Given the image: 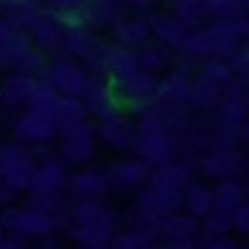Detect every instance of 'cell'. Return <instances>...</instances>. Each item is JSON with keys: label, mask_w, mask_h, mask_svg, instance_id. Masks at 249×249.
Wrapping results in <instances>:
<instances>
[{"label": "cell", "mask_w": 249, "mask_h": 249, "mask_svg": "<svg viewBox=\"0 0 249 249\" xmlns=\"http://www.w3.org/2000/svg\"><path fill=\"white\" fill-rule=\"evenodd\" d=\"M205 246L210 249H234L237 246L235 239L227 235H218V237H206Z\"/></svg>", "instance_id": "obj_49"}, {"label": "cell", "mask_w": 249, "mask_h": 249, "mask_svg": "<svg viewBox=\"0 0 249 249\" xmlns=\"http://www.w3.org/2000/svg\"><path fill=\"white\" fill-rule=\"evenodd\" d=\"M16 122V112L11 108H5V107L0 105V134L2 132L12 131Z\"/></svg>", "instance_id": "obj_51"}, {"label": "cell", "mask_w": 249, "mask_h": 249, "mask_svg": "<svg viewBox=\"0 0 249 249\" xmlns=\"http://www.w3.org/2000/svg\"><path fill=\"white\" fill-rule=\"evenodd\" d=\"M26 246V237L18 232H5L0 235V249H22Z\"/></svg>", "instance_id": "obj_47"}, {"label": "cell", "mask_w": 249, "mask_h": 249, "mask_svg": "<svg viewBox=\"0 0 249 249\" xmlns=\"http://www.w3.org/2000/svg\"><path fill=\"white\" fill-rule=\"evenodd\" d=\"M224 100V86H220L215 79L205 72L191 77L189 105L201 112H212L220 107Z\"/></svg>", "instance_id": "obj_23"}, {"label": "cell", "mask_w": 249, "mask_h": 249, "mask_svg": "<svg viewBox=\"0 0 249 249\" xmlns=\"http://www.w3.org/2000/svg\"><path fill=\"white\" fill-rule=\"evenodd\" d=\"M103 47L105 43L86 24L66 30L62 38V48L66 55L79 60L81 64H85L89 71H95V72L100 71Z\"/></svg>", "instance_id": "obj_9"}, {"label": "cell", "mask_w": 249, "mask_h": 249, "mask_svg": "<svg viewBox=\"0 0 249 249\" xmlns=\"http://www.w3.org/2000/svg\"><path fill=\"white\" fill-rule=\"evenodd\" d=\"M136 69H140V55L138 48L125 47L117 41L105 43L102 52V62H100V72L112 83L124 79Z\"/></svg>", "instance_id": "obj_14"}, {"label": "cell", "mask_w": 249, "mask_h": 249, "mask_svg": "<svg viewBox=\"0 0 249 249\" xmlns=\"http://www.w3.org/2000/svg\"><path fill=\"white\" fill-rule=\"evenodd\" d=\"M208 16L215 18L216 21H227L235 19L244 14L239 0H205Z\"/></svg>", "instance_id": "obj_43"}, {"label": "cell", "mask_w": 249, "mask_h": 249, "mask_svg": "<svg viewBox=\"0 0 249 249\" xmlns=\"http://www.w3.org/2000/svg\"><path fill=\"white\" fill-rule=\"evenodd\" d=\"M170 48L163 47L158 41H148L141 48H138L140 55V67L144 71H150L153 74H158L170 64Z\"/></svg>", "instance_id": "obj_35"}, {"label": "cell", "mask_w": 249, "mask_h": 249, "mask_svg": "<svg viewBox=\"0 0 249 249\" xmlns=\"http://www.w3.org/2000/svg\"><path fill=\"white\" fill-rule=\"evenodd\" d=\"M72 224H102L110 229L117 225V215L107 205L100 201V198L79 199L71 212Z\"/></svg>", "instance_id": "obj_28"}, {"label": "cell", "mask_w": 249, "mask_h": 249, "mask_svg": "<svg viewBox=\"0 0 249 249\" xmlns=\"http://www.w3.org/2000/svg\"><path fill=\"white\" fill-rule=\"evenodd\" d=\"M59 132V124L53 112L26 107L21 114L16 117L12 134L14 140L21 144L35 148L48 144Z\"/></svg>", "instance_id": "obj_5"}, {"label": "cell", "mask_w": 249, "mask_h": 249, "mask_svg": "<svg viewBox=\"0 0 249 249\" xmlns=\"http://www.w3.org/2000/svg\"><path fill=\"white\" fill-rule=\"evenodd\" d=\"M110 35H112L114 41L131 48H141L153 36L150 19L141 18V16L140 18L121 19L117 24H114L110 28Z\"/></svg>", "instance_id": "obj_25"}, {"label": "cell", "mask_w": 249, "mask_h": 249, "mask_svg": "<svg viewBox=\"0 0 249 249\" xmlns=\"http://www.w3.org/2000/svg\"><path fill=\"white\" fill-rule=\"evenodd\" d=\"M4 146H5V143L2 141V138H0V155H2V151H4Z\"/></svg>", "instance_id": "obj_56"}, {"label": "cell", "mask_w": 249, "mask_h": 249, "mask_svg": "<svg viewBox=\"0 0 249 249\" xmlns=\"http://www.w3.org/2000/svg\"><path fill=\"white\" fill-rule=\"evenodd\" d=\"M132 148L148 167H157L176 158L179 141L176 132L170 131L157 115L150 114L140 117L136 124Z\"/></svg>", "instance_id": "obj_2"}, {"label": "cell", "mask_w": 249, "mask_h": 249, "mask_svg": "<svg viewBox=\"0 0 249 249\" xmlns=\"http://www.w3.org/2000/svg\"><path fill=\"white\" fill-rule=\"evenodd\" d=\"M249 117V89L242 81H232L218 107V119L227 127H239Z\"/></svg>", "instance_id": "obj_16"}, {"label": "cell", "mask_w": 249, "mask_h": 249, "mask_svg": "<svg viewBox=\"0 0 249 249\" xmlns=\"http://www.w3.org/2000/svg\"><path fill=\"white\" fill-rule=\"evenodd\" d=\"M67 169L62 158L52 155L40 158L35 167L28 193H59L67 184Z\"/></svg>", "instance_id": "obj_15"}, {"label": "cell", "mask_w": 249, "mask_h": 249, "mask_svg": "<svg viewBox=\"0 0 249 249\" xmlns=\"http://www.w3.org/2000/svg\"><path fill=\"white\" fill-rule=\"evenodd\" d=\"M83 102L88 114L93 115L96 121H103L121 114L122 98L115 85L107 77L91 76L88 89L83 95Z\"/></svg>", "instance_id": "obj_12"}, {"label": "cell", "mask_w": 249, "mask_h": 249, "mask_svg": "<svg viewBox=\"0 0 249 249\" xmlns=\"http://www.w3.org/2000/svg\"><path fill=\"white\" fill-rule=\"evenodd\" d=\"M4 234V229H2V225H0V235Z\"/></svg>", "instance_id": "obj_57"}, {"label": "cell", "mask_w": 249, "mask_h": 249, "mask_svg": "<svg viewBox=\"0 0 249 249\" xmlns=\"http://www.w3.org/2000/svg\"><path fill=\"white\" fill-rule=\"evenodd\" d=\"M21 191H18L16 187H12L11 184L0 180V210L14 206V203L18 201Z\"/></svg>", "instance_id": "obj_46"}, {"label": "cell", "mask_w": 249, "mask_h": 249, "mask_svg": "<svg viewBox=\"0 0 249 249\" xmlns=\"http://www.w3.org/2000/svg\"><path fill=\"white\" fill-rule=\"evenodd\" d=\"M231 64L234 67L235 74L246 79H249V47L248 48H241V50H235V53L231 57Z\"/></svg>", "instance_id": "obj_44"}, {"label": "cell", "mask_w": 249, "mask_h": 249, "mask_svg": "<svg viewBox=\"0 0 249 249\" xmlns=\"http://www.w3.org/2000/svg\"><path fill=\"white\" fill-rule=\"evenodd\" d=\"M88 115V110L83 102V96L76 95H60L57 108H55V117L57 124H67V122L83 121Z\"/></svg>", "instance_id": "obj_37"}, {"label": "cell", "mask_w": 249, "mask_h": 249, "mask_svg": "<svg viewBox=\"0 0 249 249\" xmlns=\"http://www.w3.org/2000/svg\"><path fill=\"white\" fill-rule=\"evenodd\" d=\"M158 227L131 225L127 231L114 235L112 246L117 249H146L157 242Z\"/></svg>", "instance_id": "obj_34"}, {"label": "cell", "mask_w": 249, "mask_h": 249, "mask_svg": "<svg viewBox=\"0 0 249 249\" xmlns=\"http://www.w3.org/2000/svg\"><path fill=\"white\" fill-rule=\"evenodd\" d=\"M122 0H83L79 5L85 24L89 28H112L125 18Z\"/></svg>", "instance_id": "obj_19"}, {"label": "cell", "mask_w": 249, "mask_h": 249, "mask_svg": "<svg viewBox=\"0 0 249 249\" xmlns=\"http://www.w3.org/2000/svg\"><path fill=\"white\" fill-rule=\"evenodd\" d=\"M244 169L241 155L231 150H213L201 160V172L210 179H234Z\"/></svg>", "instance_id": "obj_24"}, {"label": "cell", "mask_w": 249, "mask_h": 249, "mask_svg": "<svg viewBox=\"0 0 249 249\" xmlns=\"http://www.w3.org/2000/svg\"><path fill=\"white\" fill-rule=\"evenodd\" d=\"M28 33H30L33 43L40 50L52 52L55 48L62 47V38L66 30H64L62 24L59 22L57 16L53 14V11L45 7L43 12L38 16L36 21L30 26Z\"/></svg>", "instance_id": "obj_22"}, {"label": "cell", "mask_w": 249, "mask_h": 249, "mask_svg": "<svg viewBox=\"0 0 249 249\" xmlns=\"http://www.w3.org/2000/svg\"><path fill=\"white\" fill-rule=\"evenodd\" d=\"M201 72L208 74L212 79H215L220 86L227 88L232 81L235 79V71L232 67V64L225 62L224 59L220 57H212V59H206V62L203 64Z\"/></svg>", "instance_id": "obj_42"}, {"label": "cell", "mask_w": 249, "mask_h": 249, "mask_svg": "<svg viewBox=\"0 0 249 249\" xmlns=\"http://www.w3.org/2000/svg\"><path fill=\"white\" fill-rule=\"evenodd\" d=\"M239 4H241L242 11H244V12H249V0H239Z\"/></svg>", "instance_id": "obj_55"}, {"label": "cell", "mask_w": 249, "mask_h": 249, "mask_svg": "<svg viewBox=\"0 0 249 249\" xmlns=\"http://www.w3.org/2000/svg\"><path fill=\"white\" fill-rule=\"evenodd\" d=\"M59 150L64 161L85 165L96 155V131L86 119L59 125Z\"/></svg>", "instance_id": "obj_4"}, {"label": "cell", "mask_w": 249, "mask_h": 249, "mask_svg": "<svg viewBox=\"0 0 249 249\" xmlns=\"http://www.w3.org/2000/svg\"><path fill=\"white\" fill-rule=\"evenodd\" d=\"M244 38H249V19L242 14L235 19L216 21L191 30L182 50L189 57L231 59Z\"/></svg>", "instance_id": "obj_1"}, {"label": "cell", "mask_w": 249, "mask_h": 249, "mask_svg": "<svg viewBox=\"0 0 249 249\" xmlns=\"http://www.w3.org/2000/svg\"><path fill=\"white\" fill-rule=\"evenodd\" d=\"M232 224H234V229L237 232L249 235V201L248 199L232 213Z\"/></svg>", "instance_id": "obj_45"}, {"label": "cell", "mask_w": 249, "mask_h": 249, "mask_svg": "<svg viewBox=\"0 0 249 249\" xmlns=\"http://www.w3.org/2000/svg\"><path fill=\"white\" fill-rule=\"evenodd\" d=\"M2 2H4V0H0V47L7 45L9 41L19 33L14 26L4 18V14H2Z\"/></svg>", "instance_id": "obj_48"}, {"label": "cell", "mask_w": 249, "mask_h": 249, "mask_svg": "<svg viewBox=\"0 0 249 249\" xmlns=\"http://www.w3.org/2000/svg\"><path fill=\"white\" fill-rule=\"evenodd\" d=\"M110 187L119 191H136L140 189L150 177V167L141 158H125L115 161L108 170Z\"/></svg>", "instance_id": "obj_18"}, {"label": "cell", "mask_w": 249, "mask_h": 249, "mask_svg": "<svg viewBox=\"0 0 249 249\" xmlns=\"http://www.w3.org/2000/svg\"><path fill=\"white\" fill-rule=\"evenodd\" d=\"M191 172L184 161L169 160L153 167L148 177L151 187H167V189H184L191 182Z\"/></svg>", "instance_id": "obj_27"}, {"label": "cell", "mask_w": 249, "mask_h": 249, "mask_svg": "<svg viewBox=\"0 0 249 249\" xmlns=\"http://www.w3.org/2000/svg\"><path fill=\"white\" fill-rule=\"evenodd\" d=\"M5 69H9L7 62V53H5V45L0 47V72H5Z\"/></svg>", "instance_id": "obj_53"}, {"label": "cell", "mask_w": 249, "mask_h": 249, "mask_svg": "<svg viewBox=\"0 0 249 249\" xmlns=\"http://www.w3.org/2000/svg\"><path fill=\"white\" fill-rule=\"evenodd\" d=\"M191 77L182 71L167 72L158 79L157 100L165 103H189Z\"/></svg>", "instance_id": "obj_30"}, {"label": "cell", "mask_w": 249, "mask_h": 249, "mask_svg": "<svg viewBox=\"0 0 249 249\" xmlns=\"http://www.w3.org/2000/svg\"><path fill=\"white\" fill-rule=\"evenodd\" d=\"M215 210L234 213L248 199V189L235 179H224L213 191Z\"/></svg>", "instance_id": "obj_32"}, {"label": "cell", "mask_w": 249, "mask_h": 249, "mask_svg": "<svg viewBox=\"0 0 249 249\" xmlns=\"http://www.w3.org/2000/svg\"><path fill=\"white\" fill-rule=\"evenodd\" d=\"M150 19L151 33L158 43L170 50L182 48L191 28L184 21H180L176 14H153Z\"/></svg>", "instance_id": "obj_20"}, {"label": "cell", "mask_w": 249, "mask_h": 249, "mask_svg": "<svg viewBox=\"0 0 249 249\" xmlns=\"http://www.w3.org/2000/svg\"><path fill=\"white\" fill-rule=\"evenodd\" d=\"M69 231V237L85 249H107L114 241V229L102 224H72Z\"/></svg>", "instance_id": "obj_29"}, {"label": "cell", "mask_w": 249, "mask_h": 249, "mask_svg": "<svg viewBox=\"0 0 249 249\" xmlns=\"http://www.w3.org/2000/svg\"><path fill=\"white\" fill-rule=\"evenodd\" d=\"M199 234L198 218L189 213H170L158 222V239L165 248L170 249H191L195 248Z\"/></svg>", "instance_id": "obj_11"}, {"label": "cell", "mask_w": 249, "mask_h": 249, "mask_svg": "<svg viewBox=\"0 0 249 249\" xmlns=\"http://www.w3.org/2000/svg\"><path fill=\"white\" fill-rule=\"evenodd\" d=\"M36 157L30 146L7 143L0 155V180L11 184L18 191H28L36 167Z\"/></svg>", "instance_id": "obj_8"}, {"label": "cell", "mask_w": 249, "mask_h": 249, "mask_svg": "<svg viewBox=\"0 0 249 249\" xmlns=\"http://www.w3.org/2000/svg\"><path fill=\"white\" fill-rule=\"evenodd\" d=\"M248 201H249V187H248Z\"/></svg>", "instance_id": "obj_58"}, {"label": "cell", "mask_w": 249, "mask_h": 249, "mask_svg": "<svg viewBox=\"0 0 249 249\" xmlns=\"http://www.w3.org/2000/svg\"><path fill=\"white\" fill-rule=\"evenodd\" d=\"M43 0H4L2 14L18 31H28L43 12Z\"/></svg>", "instance_id": "obj_26"}, {"label": "cell", "mask_w": 249, "mask_h": 249, "mask_svg": "<svg viewBox=\"0 0 249 249\" xmlns=\"http://www.w3.org/2000/svg\"><path fill=\"white\" fill-rule=\"evenodd\" d=\"M5 53H7L9 69L19 71V72L38 76L43 74L47 69V52L40 50L33 43L28 31H19L7 45H5Z\"/></svg>", "instance_id": "obj_10"}, {"label": "cell", "mask_w": 249, "mask_h": 249, "mask_svg": "<svg viewBox=\"0 0 249 249\" xmlns=\"http://www.w3.org/2000/svg\"><path fill=\"white\" fill-rule=\"evenodd\" d=\"M59 98H60V93L57 91L48 81L41 79V81H38V86H36V89H35L33 96H31V102L28 103V107H36V108L53 112L55 114Z\"/></svg>", "instance_id": "obj_41"}, {"label": "cell", "mask_w": 249, "mask_h": 249, "mask_svg": "<svg viewBox=\"0 0 249 249\" xmlns=\"http://www.w3.org/2000/svg\"><path fill=\"white\" fill-rule=\"evenodd\" d=\"M95 131L98 140L114 151H125L132 148L134 143L136 125L131 122V119L124 117L122 114L98 121Z\"/></svg>", "instance_id": "obj_17"}, {"label": "cell", "mask_w": 249, "mask_h": 249, "mask_svg": "<svg viewBox=\"0 0 249 249\" xmlns=\"http://www.w3.org/2000/svg\"><path fill=\"white\" fill-rule=\"evenodd\" d=\"M38 76L11 69L0 77V105L11 110L26 108L38 86Z\"/></svg>", "instance_id": "obj_13"}, {"label": "cell", "mask_w": 249, "mask_h": 249, "mask_svg": "<svg viewBox=\"0 0 249 249\" xmlns=\"http://www.w3.org/2000/svg\"><path fill=\"white\" fill-rule=\"evenodd\" d=\"M67 187L71 195L77 199H89V198H102L107 191L110 189L108 176L102 169H88L77 170L76 174L67 179Z\"/></svg>", "instance_id": "obj_21"}, {"label": "cell", "mask_w": 249, "mask_h": 249, "mask_svg": "<svg viewBox=\"0 0 249 249\" xmlns=\"http://www.w3.org/2000/svg\"><path fill=\"white\" fill-rule=\"evenodd\" d=\"M41 76L60 95L83 96L88 89L93 74L79 60L72 59L69 55H60L47 64V69L43 71Z\"/></svg>", "instance_id": "obj_6"}, {"label": "cell", "mask_w": 249, "mask_h": 249, "mask_svg": "<svg viewBox=\"0 0 249 249\" xmlns=\"http://www.w3.org/2000/svg\"><path fill=\"white\" fill-rule=\"evenodd\" d=\"M151 189H153L155 203L161 216L180 212L184 208L182 189H167V187H151Z\"/></svg>", "instance_id": "obj_39"}, {"label": "cell", "mask_w": 249, "mask_h": 249, "mask_svg": "<svg viewBox=\"0 0 249 249\" xmlns=\"http://www.w3.org/2000/svg\"><path fill=\"white\" fill-rule=\"evenodd\" d=\"M83 0H43V5L52 11H71L79 9Z\"/></svg>", "instance_id": "obj_50"}, {"label": "cell", "mask_w": 249, "mask_h": 249, "mask_svg": "<svg viewBox=\"0 0 249 249\" xmlns=\"http://www.w3.org/2000/svg\"><path fill=\"white\" fill-rule=\"evenodd\" d=\"M0 225L5 232H18L31 239H41L45 235L55 234V231L59 229V222L53 215L30 208V206L2 208L0 210Z\"/></svg>", "instance_id": "obj_7"}, {"label": "cell", "mask_w": 249, "mask_h": 249, "mask_svg": "<svg viewBox=\"0 0 249 249\" xmlns=\"http://www.w3.org/2000/svg\"><path fill=\"white\" fill-rule=\"evenodd\" d=\"M184 210L196 218H205L208 213L215 210V198L213 191L201 182H189L182 189Z\"/></svg>", "instance_id": "obj_31"}, {"label": "cell", "mask_w": 249, "mask_h": 249, "mask_svg": "<svg viewBox=\"0 0 249 249\" xmlns=\"http://www.w3.org/2000/svg\"><path fill=\"white\" fill-rule=\"evenodd\" d=\"M125 5H131V7L136 9H150L153 7L155 4H158L160 0H122Z\"/></svg>", "instance_id": "obj_52"}, {"label": "cell", "mask_w": 249, "mask_h": 249, "mask_svg": "<svg viewBox=\"0 0 249 249\" xmlns=\"http://www.w3.org/2000/svg\"><path fill=\"white\" fill-rule=\"evenodd\" d=\"M231 231H234L231 213L213 210L212 213H208V215L203 218V232L206 234V237L227 235V234H231Z\"/></svg>", "instance_id": "obj_40"}, {"label": "cell", "mask_w": 249, "mask_h": 249, "mask_svg": "<svg viewBox=\"0 0 249 249\" xmlns=\"http://www.w3.org/2000/svg\"><path fill=\"white\" fill-rule=\"evenodd\" d=\"M153 115H157L176 134L186 131L191 125V121H193L191 119L189 103H165L157 100L153 108Z\"/></svg>", "instance_id": "obj_33"}, {"label": "cell", "mask_w": 249, "mask_h": 249, "mask_svg": "<svg viewBox=\"0 0 249 249\" xmlns=\"http://www.w3.org/2000/svg\"><path fill=\"white\" fill-rule=\"evenodd\" d=\"M241 138L246 141V143L249 144V124H248V125H244V127L241 129Z\"/></svg>", "instance_id": "obj_54"}, {"label": "cell", "mask_w": 249, "mask_h": 249, "mask_svg": "<svg viewBox=\"0 0 249 249\" xmlns=\"http://www.w3.org/2000/svg\"><path fill=\"white\" fill-rule=\"evenodd\" d=\"M172 14H176L180 21H184L191 30L203 26L208 16L205 0H170Z\"/></svg>", "instance_id": "obj_36"}, {"label": "cell", "mask_w": 249, "mask_h": 249, "mask_svg": "<svg viewBox=\"0 0 249 249\" xmlns=\"http://www.w3.org/2000/svg\"><path fill=\"white\" fill-rule=\"evenodd\" d=\"M121 95L122 102L127 108L138 117L153 114L155 103H157V74L144 69H136L124 79L114 83Z\"/></svg>", "instance_id": "obj_3"}, {"label": "cell", "mask_w": 249, "mask_h": 249, "mask_svg": "<svg viewBox=\"0 0 249 249\" xmlns=\"http://www.w3.org/2000/svg\"><path fill=\"white\" fill-rule=\"evenodd\" d=\"M26 203H28L26 206H30V208L53 215L57 218V222H59V225L62 224L64 220H67L66 206H64L59 193H30V198Z\"/></svg>", "instance_id": "obj_38"}]
</instances>
